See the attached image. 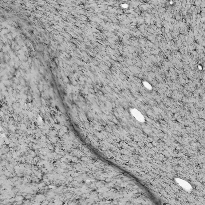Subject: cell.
Masks as SVG:
<instances>
[{"label":"cell","instance_id":"6da1fadb","mask_svg":"<svg viewBox=\"0 0 205 205\" xmlns=\"http://www.w3.org/2000/svg\"><path fill=\"white\" fill-rule=\"evenodd\" d=\"M175 181L180 187L187 191H190L192 188V186L187 181L179 178H175Z\"/></svg>","mask_w":205,"mask_h":205},{"label":"cell","instance_id":"7a4b0ae2","mask_svg":"<svg viewBox=\"0 0 205 205\" xmlns=\"http://www.w3.org/2000/svg\"><path fill=\"white\" fill-rule=\"evenodd\" d=\"M131 113L137 121L142 123L145 121V118L143 115L137 110L135 109H132L131 111Z\"/></svg>","mask_w":205,"mask_h":205}]
</instances>
